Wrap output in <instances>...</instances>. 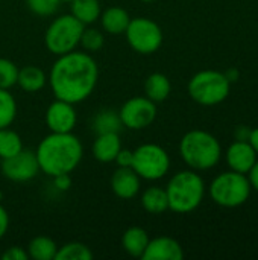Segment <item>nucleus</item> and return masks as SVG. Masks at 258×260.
Instances as JSON below:
<instances>
[{
	"instance_id": "412c9836",
	"label": "nucleus",
	"mask_w": 258,
	"mask_h": 260,
	"mask_svg": "<svg viewBox=\"0 0 258 260\" xmlns=\"http://www.w3.org/2000/svg\"><path fill=\"white\" fill-rule=\"evenodd\" d=\"M47 84V75L36 66H26L18 69L17 85L26 93H38Z\"/></svg>"
},
{
	"instance_id": "f03ea898",
	"label": "nucleus",
	"mask_w": 258,
	"mask_h": 260,
	"mask_svg": "<svg viewBox=\"0 0 258 260\" xmlns=\"http://www.w3.org/2000/svg\"><path fill=\"white\" fill-rule=\"evenodd\" d=\"M35 155L40 172L53 178L71 174L84 157V146L73 133H50L36 146Z\"/></svg>"
},
{
	"instance_id": "58836bf2",
	"label": "nucleus",
	"mask_w": 258,
	"mask_h": 260,
	"mask_svg": "<svg viewBox=\"0 0 258 260\" xmlns=\"http://www.w3.org/2000/svg\"><path fill=\"white\" fill-rule=\"evenodd\" d=\"M2 200H3V192L0 190V204H2Z\"/></svg>"
},
{
	"instance_id": "a878e982",
	"label": "nucleus",
	"mask_w": 258,
	"mask_h": 260,
	"mask_svg": "<svg viewBox=\"0 0 258 260\" xmlns=\"http://www.w3.org/2000/svg\"><path fill=\"white\" fill-rule=\"evenodd\" d=\"M15 117H17V101L14 94L6 88H0V129L11 126Z\"/></svg>"
},
{
	"instance_id": "9b49d317",
	"label": "nucleus",
	"mask_w": 258,
	"mask_h": 260,
	"mask_svg": "<svg viewBox=\"0 0 258 260\" xmlns=\"http://www.w3.org/2000/svg\"><path fill=\"white\" fill-rule=\"evenodd\" d=\"M0 169L3 177L12 183H27L40 174L35 151L24 148L18 154L2 160Z\"/></svg>"
},
{
	"instance_id": "4468645a",
	"label": "nucleus",
	"mask_w": 258,
	"mask_h": 260,
	"mask_svg": "<svg viewBox=\"0 0 258 260\" xmlns=\"http://www.w3.org/2000/svg\"><path fill=\"white\" fill-rule=\"evenodd\" d=\"M184 251L178 241L169 236H158L149 239L141 260H181Z\"/></svg>"
},
{
	"instance_id": "20e7f679",
	"label": "nucleus",
	"mask_w": 258,
	"mask_h": 260,
	"mask_svg": "<svg viewBox=\"0 0 258 260\" xmlns=\"http://www.w3.org/2000/svg\"><path fill=\"white\" fill-rule=\"evenodd\" d=\"M164 189L169 200V210L179 215L195 212L205 195V183L193 169L175 174Z\"/></svg>"
},
{
	"instance_id": "f8f14e48",
	"label": "nucleus",
	"mask_w": 258,
	"mask_h": 260,
	"mask_svg": "<svg viewBox=\"0 0 258 260\" xmlns=\"http://www.w3.org/2000/svg\"><path fill=\"white\" fill-rule=\"evenodd\" d=\"M46 126L50 133H73L78 123V113L73 104L55 99L44 114Z\"/></svg>"
},
{
	"instance_id": "393cba45",
	"label": "nucleus",
	"mask_w": 258,
	"mask_h": 260,
	"mask_svg": "<svg viewBox=\"0 0 258 260\" xmlns=\"http://www.w3.org/2000/svg\"><path fill=\"white\" fill-rule=\"evenodd\" d=\"M23 149V140L18 133L14 129L2 128L0 129V160L9 158L15 154H18Z\"/></svg>"
},
{
	"instance_id": "f704fd0d",
	"label": "nucleus",
	"mask_w": 258,
	"mask_h": 260,
	"mask_svg": "<svg viewBox=\"0 0 258 260\" xmlns=\"http://www.w3.org/2000/svg\"><path fill=\"white\" fill-rule=\"evenodd\" d=\"M248 180L251 183V187L258 190V160L254 163V166L248 172Z\"/></svg>"
},
{
	"instance_id": "c756f323",
	"label": "nucleus",
	"mask_w": 258,
	"mask_h": 260,
	"mask_svg": "<svg viewBox=\"0 0 258 260\" xmlns=\"http://www.w3.org/2000/svg\"><path fill=\"white\" fill-rule=\"evenodd\" d=\"M27 9L38 17H50L56 14L61 0H24Z\"/></svg>"
},
{
	"instance_id": "7ed1b4c3",
	"label": "nucleus",
	"mask_w": 258,
	"mask_h": 260,
	"mask_svg": "<svg viewBox=\"0 0 258 260\" xmlns=\"http://www.w3.org/2000/svg\"><path fill=\"white\" fill-rule=\"evenodd\" d=\"M179 155L190 169L208 171L220 161L222 146L208 131L192 129L179 142Z\"/></svg>"
},
{
	"instance_id": "4be33fe9",
	"label": "nucleus",
	"mask_w": 258,
	"mask_h": 260,
	"mask_svg": "<svg viewBox=\"0 0 258 260\" xmlns=\"http://www.w3.org/2000/svg\"><path fill=\"white\" fill-rule=\"evenodd\" d=\"M68 5H70V14L76 20H79L84 26H90L99 21L102 12L100 0H73Z\"/></svg>"
},
{
	"instance_id": "39448f33",
	"label": "nucleus",
	"mask_w": 258,
	"mask_h": 260,
	"mask_svg": "<svg viewBox=\"0 0 258 260\" xmlns=\"http://www.w3.org/2000/svg\"><path fill=\"white\" fill-rule=\"evenodd\" d=\"M84 24L71 14L55 17L44 32V46L55 56L73 52L78 49Z\"/></svg>"
},
{
	"instance_id": "ea45409f",
	"label": "nucleus",
	"mask_w": 258,
	"mask_h": 260,
	"mask_svg": "<svg viewBox=\"0 0 258 260\" xmlns=\"http://www.w3.org/2000/svg\"><path fill=\"white\" fill-rule=\"evenodd\" d=\"M70 2H73V0H61V3H70Z\"/></svg>"
},
{
	"instance_id": "ddd939ff",
	"label": "nucleus",
	"mask_w": 258,
	"mask_h": 260,
	"mask_svg": "<svg viewBox=\"0 0 258 260\" xmlns=\"http://www.w3.org/2000/svg\"><path fill=\"white\" fill-rule=\"evenodd\" d=\"M111 190L120 200H134L141 190V178L132 168H117L111 175Z\"/></svg>"
},
{
	"instance_id": "4c0bfd02",
	"label": "nucleus",
	"mask_w": 258,
	"mask_h": 260,
	"mask_svg": "<svg viewBox=\"0 0 258 260\" xmlns=\"http://www.w3.org/2000/svg\"><path fill=\"white\" fill-rule=\"evenodd\" d=\"M140 2H143V3H152V2H155V0H140Z\"/></svg>"
},
{
	"instance_id": "2f4dec72",
	"label": "nucleus",
	"mask_w": 258,
	"mask_h": 260,
	"mask_svg": "<svg viewBox=\"0 0 258 260\" xmlns=\"http://www.w3.org/2000/svg\"><path fill=\"white\" fill-rule=\"evenodd\" d=\"M132 160H134V151L122 148L117 152V155L114 158V163L117 165V168H131L132 166Z\"/></svg>"
},
{
	"instance_id": "c85d7f7f",
	"label": "nucleus",
	"mask_w": 258,
	"mask_h": 260,
	"mask_svg": "<svg viewBox=\"0 0 258 260\" xmlns=\"http://www.w3.org/2000/svg\"><path fill=\"white\" fill-rule=\"evenodd\" d=\"M18 67L14 61L8 58H0V88L11 90L17 85Z\"/></svg>"
},
{
	"instance_id": "72a5a7b5",
	"label": "nucleus",
	"mask_w": 258,
	"mask_h": 260,
	"mask_svg": "<svg viewBox=\"0 0 258 260\" xmlns=\"http://www.w3.org/2000/svg\"><path fill=\"white\" fill-rule=\"evenodd\" d=\"M8 229H9V215L6 212V209L0 204V241L5 238Z\"/></svg>"
},
{
	"instance_id": "c9c22d12",
	"label": "nucleus",
	"mask_w": 258,
	"mask_h": 260,
	"mask_svg": "<svg viewBox=\"0 0 258 260\" xmlns=\"http://www.w3.org/2000/svg\"><path fill=\"white\" fill-rule=\"evenodd\" d=\"M248 142L251 143V146L254 148V151L257 152L258 155V128L249 131V137H248Z\"/></svg>"
},
{
	"instance_id": "e433bc0d",
	"label": "nucleus",
	"mask_w": 258,
	"mask_h": 260,
	"mask_svg": "<svg viewBox=\"0 0 258 260\" xmlns=\"http://www.w3.org/2000/svg\"><path fill=\"white\" fill-rule=\"evenodd\" d=\"M225 75H227V78H228V81H230V82H233V81H236V79L239 78V72H237V70H234V69L228 70Z\"/></svg>"
},
{
	"instance_id": "473e14b6",
	"label": "nucleus",
	"mask_w": 258,
	"mask_h": 260,
	"mask_svg": "<svg viewBox=\"0 0 258 260\" xmlns=\"http://www.w3.org/2000/svg\"><path fill=\"white\" fill-rule=\"evenodd\" d=\"M53 186L59 192H67L71 187V177L70 174H61L53 177Z\"/></svg>"
},
{
	"instance_id": "423d86ee",
	"label": "nucleus",
	"mask_w": 258,
	"mask_h": 260,
	"mask_svg": "<svg viewBox=\"0 0 258 260\" xmlns=\"http://www.w3.org/2000/svg\"><path fill=\"white\" fill-rule=\"evenodd\" d=\"M231 82L227 75L217 70H201L192 76L187 90L190 98L204 107L222 104L230 94Z\"/></svg>"
},
{
	"instance_id": "f257e3e1",
	"label": "nucleus",
	"mask_w": 258,
	"mask_h": 260,
	"mask_svg": "<svg viewBox=\"0 0 258 260\" xmlns=\"http://www.w3.org/2000/svg\"><path fill=\"white\" fill-rule=\"evenodd\" d=\"M47 81L55 99L76 105L93 94L99 82V66L91 53L73 50L56 56Z\"/></svg>"
},
{
	"instance_id": "6ab92c4d",
	"label": "nucleus",
	"mask_w": 258,
	"mask_h": 260,
	"mask_svg": "<svg viewBox=\"0 0 258 260\" xmlns=\"http://www.w3.org/2000/svg\"><path fill=\"white\" fill-rule=\"evenodd\" d=\"M172 93V82L170 79L160 72L151 73L144 81V96L149 98L155 104L164 102Z\"/></svg>"
},
{
	"instance_id": "9d476101",
	"label": "nucleus",
	"mask_w": 258,
	"mask_h": 260,
	"mask_svg": "<svg viewBox=\"0 0 258 260\" xmlns=\"http://www.w3.org/2000/svg\"><path fill=\"white\" fill-rule=\"evenodd\" d=\"M123 128L131 131H141L149 128L157 119V104L146 96H134L123 102L119 110Z\"/></svg>"
},
{
	"instance_id": "f3484780",
	"label": "nucleus",
	"mask_w": 258,
	"mask_h": 260,
	"mask_svg": "<svg viewBox=\"0 0 258 260\" xmlns=\"http://www.w3.org/2000/svg\"><path fill=\"white\" fill-rule=\"evenodd\" d=\"M99 21H100V27L103 32H106L109 35H122V34H125V30L131 21V15L125 8L108 6L106 9H103L100 12Z\"/></svg>"
},
{
	"instance_id": "aec40b11",
	"label": "nucleus",
	"mask_w": 258,
	"mask_h": 260,
	"mask_svg": "<svg viewBox=\"0 0 258 260\" xmlns=\"http://www.w3.org/2000/svg\"><path fill=\"white\" fill-rule=\"evenodd\" d=\"M140 204L143 210L149 215H163L169 210V200L166 189L160 186H151L143 190L140 197Z\"/></svg>"
},
{
	"instance_id": "1a4fd4ad",
	"label": "nucleus",
	"mask_w": 258,
	"mask_h": 260,
	"mask_svg": "<svg viewBox=\"0 0 258 260\" xmlns=\"http://www.w3.org/2000/svg\"><path fill=\"white\" fill-rule=\"evenodd\" d=\"M123 35L126 37L129 47L140 55L155 53L161 47L164 40L160 24L148 17L131 18Z\"/></svg>"
},
{
	"instance_id": "2eb2a0df",
	"label": "nucleus",
	"mask_w": 258,
	"mask_h": 260,
	"mask_svg": "<svg viewBox=\"0 0 258 260\" xmlns=\"http://www.w3.org/2000/svg\"><path fill=\"white\" fill-rule=\"evenodd\" d=\"M227 161L231 171L248 174L249 169L257 161V152L254 151V148L248 140H237L228 148Z\"/></svg>"
},
{
	"instance_id": "b1692460",
	"label": "nucleus",
	"mask_w": 258,
	"mask_h": 260,
	"mask_svg": "<svg viewBox=\"0 0 258 260\" xmlns=\"http://www.w3.org/2000/svg\"><path fill=\"white\" fill-rule=\"evenodd\" d=\"M91 128L96 134H105V133H120L123 125H122L119 111L102 110L93 117Z\"/></svg>"
},
{
	"instance_id": "dca6fc26",
	"label": "nucleus",
	"mask_w": 258,
	"mask_h": 260,
	"mask_svg": "<svg viewBox=\"0 0 258 260\" xmlns=\"http://www.w3.org/2000/svg\"><path fill=\"white\" fill-rule=\"evenodd\" d=\"M122 148L123 146L119 133L96 134V139L91 145V154L99 163H113Z\"/></svg>"
},
{
	"instance_id": "bb28decb",
	"label": "nucleus",
	"mask_w": 258,
	"mask_h": 260,
	"mask_svg": "<svg viewBox=\"0 0 258 260\" xmlns=\"http://www.w3.org/2000/svg\"><path fill=\"white\" fill-rule=\"evenodd\" d=\"M94 257L90 247L82 242H68L62 247H58L55 260H91Z\"/></svg>"
},
{
	"instance_id": "0eeeda50",
	"label": "nucleus",
	"mask_w": 258,
	"mask_h": 260,
	"mask_svg": "<svg viewBox=\"0 0 258 260\" xmlns=\"http://www.w3.org/2000/svg\"><path fill=\"white\" fill-rule=\"evenodd\" d=\"M251 183L246 174L236 171L219 174L210 184L211 200L227 209L239 207L245 204L251 195Z\"/></svg>"
},
{
	"instance_id": "cd10ccee",
	"label": "nucleus",
	"mask_w": 258,
	"mask_h": 260,
	"mask_svg": "<svg viewBox=\"0 0 258 260\" xmlns=\"http://www.w3.org/2000/svg\"><path fill=\"white\" fill-rule=\"evenodd\" d=\"M105 44V35H103V30H99L96 27H84L82 30V35H81V41H79V46L88 52V53H94V52H99Z\"/></svg>"
},
{
	"instance_id": "6e6552de",
	"label": "nucleus",
	"mask_w": 258,
	"mask_h": 260,
	"mask_svg": "<svg viewBox=\"0 0 258 260\" xmlns=\"http://www.w3.org/2000/svg\"><path fill=\"white\" fill-rule=\"evenodd\" d=\"M131 168L141 180L158 181L167 175L170 169V157L163 146L157 143H143L134 149Z\"/></svg>"
},
{
	"instance_id": "a211bd4d",
	"label": "nucleus",
	"mask_w": 258,
	"mask_h": 260,
	"mask_svg": "<svg viewBox=\"0 0 258 260\" xmlns=\"http://www.w3.org/2000/svg\"><path fill=\"white\" fill-rule=\"evenodd\" d=\"M149 235L144 229L134 225L126 229V232L122 236V247L125 250L126 254H129L131 257H138L141 259L148 244H149Z\"/></svg>"
},
{
	"instance_id": "5701e85b",
	"label": "nucleus",
	"mask_w": 258,
	"mask_h": 260,
	"mask_svg": "<svg viewBox=\"0 0 258 260\" xmlns=\"http://www.w3.org/2000/svg\"><path fill=\"white\" fill-rule=\"evenodd\" d=\"M27 256L32 260H55L58 253V245L53 239L47 236H35L27 244Z\"/></svg>"
},
{
	"instance_id": "7c9ffc66",
	"label": "nucleus",
	"mask_w": 258,
	"mask_h": 260,
	"mask_svg": "<svg viewBox=\"0 0 258 260\" xmlns=\"http://www.w3.org/2000/svg\"><path fill=\"white\" fill-rule=\"evenodd\" d=\"M0 257H2L3 260H27L29 259L26 248L18 247V245L6 248V250L2 253V256H0Z\"/></svg>"
}]
</instances>
